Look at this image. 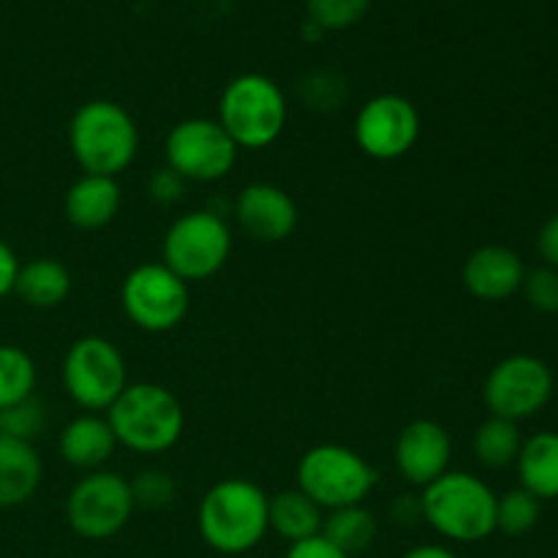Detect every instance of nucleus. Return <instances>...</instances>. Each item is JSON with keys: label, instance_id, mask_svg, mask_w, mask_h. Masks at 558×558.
<instances>
[{"label": "nucleus", "instance_id": "nucleus-1", "mask_svg": "<svg viewBox=\"0 0 558 558\" xmlns=\"http://www.w3.org/2000/svg\"><path fill=\"white\" fill-rule=\"evenodd\" d=\"M267 501L270 496L251 480H221L199 501L196 526L202 539L223 556L248 554L270 532Z\"/></svg>", "mask_w": 558, "mask_h": 558}, {"label": "nucleus", "instance_id": "nucleus-2", "mask_svg": "<svg viewBox=\"0 0 558 558\" xmlns=\"http://www.w3.org/2000/svg\"><path fill=\"white\" fill-rule=\"evenodd\" d=\"M69 147L85 174L118 178L140 153V129L118 101L93 98L71 114Z\"/></svg>", "mask_w": 558, "mask_h": 558}, {"label": "nucleus", "instance_id": "nucleus-3", "mask_svg": "<svg viewBox=\"0 0 558 558\" xmlns=\"http://www.w3.org/2000/svg\"><path fill=\"white\" fill-rule=\"evenodd\" d=\"M107 423L118 447L140 456L172 450L185 430V412L178 396L156 381H136L107 409Z\"/></svg>", "mask_w": 558, "mask_h": 558}, {"label": "nucleus", "instance_id": "nucleus-4", "mask_svg": "<svg viewBox=\"0 0 558 558\" xmlns=\"http://www.w3.org/2000/svg\"><path fill=\"white\" fill-rule=\"evenodd\" d=\"M423 521L450 543H483L496 532V494L469 472H447L423 488Z\"/></svg>", "mask_w": 558, "mask_h": 558}, {"label": "nucleus", "instance_id": "nucleus-5", "mask_svg": "<svg viewBox=\"0 0 558 558\" xmlns=\"http://www.w3.org/2000/svg\"><path fill=\"white\" fill-rule=\"evenodd\" d=\"M216 120L238 150H265L287 129L289 104L270 76L240 74L223 87Z\"/></svg>", "mask_w": 558, "mask_h": 558}, {"label": "nucleus", "instance_id": "nucleus-6", "mask_svg": "<svg viewBox=\"0 0 558 558\" xmlns=\"http://www.w3.org/2000/svg\"><path fill=\"white\" fill-rule=\"evenodd\" d=\"M376 483V469L352 447L316 445L298 463V488L325 512L365 505Z\"/></svg>", "mask_w": 558, "mask_h": 558}, {"label": "nucleus", "instance_id": "nucleus-7", "mask_svg": "<svg viewBox=\"0 0 558 558\" xmlns=\"http://www.w3.org/2000/svg\"><path fill=\"white\" fill-rule=\"evenodd\" d=\"M232 229L216 210H191L167 229L161 262L185 283L207 281L232 256Z\"/></svg>", "mask_w": 558, "mask_h": 558}, {"label": "nucleus", "instance_id": "nucleus-8", "mask_svg": "<svg viewBox=\"0 0 558 558\" xmlns=\"http://www.w3.org/2000/svg\"><path fill=\"white\" fill-rule=\"evenodd\" d=\"M63 387L85 412H107L129 387L125 357L109 338L82 336L63 357Z\"/></svg>", "mask_w": 558, "mask_h": 558}, {"label": "nucleus", "instance_id": "nucleus-9", "mask_svg": "<svg viewBox=\"0 0 558 558\" xmlns=\"http://www.w3.org/2000/svg\"><path fill=\"white\" fill-rule=\"evenodd\" d=\"M120 305L131 325H136L140 330L153 332V336L169 332L183 325V319L189 316L191 283L174 276L163 262H147V265L134 267L123 278Z\"/></svg>", "mask_w": 558, "mask_h": 558}, {"label": "nucleus", "instance_id": "nucleus-10", "mask_svg": "<svg viewBox=\"0 0 558 558\" xmlns=\"http://www.w3.org/2000/svg\"><path fill=\"white\" fill-rule=\"evenodd\" d=\"M134 510L129 480L107 469L87 472L76 480L65 499V521L71 532L90 543H101L123 532Z\"/></svg>", "mask_w": 558, "mask_h": 558}, {"label": "nucleus", "instance_id": "nucleus-11", "mask_svg": "<svg viewBox=\"0 0 558 558\" xmlns=\"http://www.w3.org/2000/svg\"><path fill=\"white\" fill-rule=\"evenodd\" d=\"M238 145L229 140L221 123L213 118L180 120L167 136V167L185 183H216L238 163Z\"/></svg>", "mask_w": 558, "mask_h": 558}, {"label": "nucleus", "instance_id": "nucleus-12", "mask_svg": "<svg viewBox=\"0 0 558 558\" xmlns=\"http://www.w3.org/2000/svg\"><path fill=\"white\" fill-rule=\"evenodd\" d=\"M554 396V374L532 354H512L490 368L483 387V401L494 417L521 420L534 417Z\"/></svg>", "mask_w": 558, "mask_h": 558}, {"label": "nucleus", "instance_id": "nucleus-13", "mask_svg": "<svg viewBox=\"0 0 558 558\" xmlns=\"http://www.w3.org/2000/svg\"><path fill=\"white\" fill-rule=\"evenodd\" d=\"M417 107L398 93H379L360 107L354 118V142L374 161H398L409 156L420 140Z\"/></svg>", "mask_w": 558, "mask_h": 558}, {"label": "nucleus", "instance_id": "nucleus-14", "mask_svg": "<svg viewBox=\"0 0 558 558\" xmlns=\"http://www.w3.org/2000/svg\"><path fill=\"white\" fill-rule=\"evenodd\" d=\"M452 441L436 420H414L396 439V469L403 483L428 488L430 483L450 472Z\"/></svg>", "mask_w": 558, "mask_h": 558}, {"label": "nucleus", "instance_id": "nucleus-15", "mask_svg": "<svg viewBox=\"0 0 558 558\" xmlns=\"http://www.w3.org/2000/svg\"><path fill=\"white\" fill-rule=\"evenodd\" d=\"M234 218L256 243H283L298 229L300 213L281 185L251 183L238 194Z\"/></svg>", "mask_w": 558, "mask_h": 558}, {"label": "nucleus", "instance_id": "nucleus-16", "mask_svg": "<svg viewBox=\"0 0 558 558\" xmlns=\"http://www.w3.org/2000/svg\"><path fill=\"white\" fill-rule=\"evenodd\" d=\"M526 267L507 245H483L463 262V287L483 303H501L521 292Z\"/></svg>", "mask_w": 558, "mask_h": 558}, {"label": "nucleus", "instance_id": "nucleus-17", "mask_svg": "<svg viewBox=\"0 0 558 558\" xmlns=\"http://www.w3.org/2000/svg\"><path fill=\"white\" fill-rule=\"evenodd\" d=\"M120 205H123V191L118 178L82 174L65 191L63 213L71 227L80 232H98L118 218Z\"/></svg>", "mask_w": 558, "mask_h": 558}, {"label": "nucleus", "instance_id": "nucleus-18", "mask_svg": "<svg viewBox=\"0 0 558 558\" xmlns=\"http://www.w3.org/2000/svg\"><path fill=\"white\" fill-rule=\"evenodd\" d=\"M60 458L80 472H98L118 450L112 428L101 414H80L71 420L58 439Z\"/></svg>", "mask_w": 558, "mask_h": 558}, {"label": "nucleus", "instance_id": "nucleus-19", "mask_svg": "<svg viewBox=\"0 0 558 558\" xmlns=\"http://www.w3.org/2000/svg\"><path fill=\"white\" fill-rule=\"evenodd\" d=\"M44 463L31 441L0 434V510L22 507L36 496Z\"/></svg>", "mask_w": 558, "mask_h": 558}, {"label": "nucleus", "instance_id": "nucleus-20", "mask_svg": "<svg viewBox=\"0 0 558 558\" xmlns=\"http://www.w3.org/2000/svg\"><path fill=\"white\" fill-rule=\"evenodd\" d=\"M14 294L31 308H58L71 294L69 267L52 256H38V259L25 262L20 267V276H16Z\"/></svg>", "mask_w": 558, "mask_h": 558}, {"label": "nucleus", "instance_id": "nucleus-21", "mask_svg": "<svg viewBox=\"0 0 558 558\" xmlns=\"http://www.w3.org/2000/svg\"><path fill=\"white\" fill-rule=\"evenodd\" d=\"M267 521H270V532H276L278 537L292 545L322 534L325 510L314 499H308L300 488H289L270 496V501H267Z\"/></svg>", "mask_w": 558, "mask_h": 558}, {"label": "nucleus", "instance_id": "nucleus-22", "mask_svg": "<svg viewBox=\"0 0 558 558\" xmlns=\"http://www.w3.org/2000/svg\"><path fill=\"white\" fill-rule=\"evenodd\" d=\"M521 488L543 499H558V434L543 430L523 441L518 456Z\"/></svg>", "mask_w": 558, "mask_h": 558}, {"label": "nucleus", "instance_id": "nucleus-23", "mask_svg": "<svg viewBox=\"0 0 558 558\" xmlns=\"http://www.w3.org/2000/svg\"><path fill=\"white\" fill-rule=\"evenodd\" d=\"M376 532H379V523H376V515L365 505L330 510L325 515V523H322V537L330 539L349 558L368 550L374 545Z\"/></svg>", "mask_w": 558, "mask_h": 558}, {"label": "nucleus", "instance_id": "nucleus-24", "mask_svg": "<svg viewBox=\"0 0 558 558\" xmlns=\"http://www.w3.org/2000/svg\"><path fill=\"white\" fill-rule=\"evenodd\" d=\"M523 436L518 423L490 414L474 434V456L485 469H507L518 461Z\"/></svg>", "mask_w": 558, "mask_h": 558}, {"label": "nucleus", "instance_id": "nucleus-25", "mask_svg": "<svg viewBox=\"0 0 558 558\" xmlns=\"http://www.w3.org/2000/svg\"><path fill=\"white\" fill-rule=\"evenodd\" d=\"M36 379V363L31 354L14 343H0V412L33 398Z\"/></svg>", "mask_w": 558, "mask_h": 558}, {"label": "nucleus", "instance_id": "nucleus-26", "mask_svg": "<svg viewBox=\"0 0 558 558\" xmlns=\"http://www.w3.org/2000/svg\"><path fill=\"white\" fill-rule=\"evenodd\" d=\"M539 499L529 490L515 488L496 496V532L507 537H523L539 523Z\"/></svg>", "mask_w": 558, "mask_h": 558}, {"label": "nucleus", "instance_id": "nucleus-27", "mask_svg": "<svg viewBox=\"0 0 558 558\" xmlns=\"http://www.w3.org/2000/svg\"><path fill=\"white\" fill-rule=\"evenodd\" d=\"M129 485L134 507L150 512L167 510L174 501V494H178V485H174L172 474L163 472V469H145L134 480H129Z\"/></svg>", "mask_w": 558, "mask_h": 558}, {"label": "nucleus", "instance_id": "nucleus-28", "mask_svg": "<svg viewBox=\"0 0 558 558\" xmlns=\"http://www.w3.org/2000/svg\"><path fill=\"white\" fill-rule=\"evenodd\" d=\"M311 25L319 31H347L371 9V0H305Z\"/></svg>", "mask_w": 558, "mask_h": 558}, {"label": "nucleus", "instance_id": "nucleus-29", "mask_svg": "<svg viewBox=\"0 0 558 558\" xmlns=\"http://www.w3.org/2000/svg\"><path fill=\"white\" fill-rule=\"evenodd\" d=\"M44 425H47V412H44V403L36 401V396L0 412V434L11 436V439H22L33 445V439L41 434Z\"/></svg>", "mask_w": 558, "mask_h": 558}, {"label": "nucleus", "instance_id": "nucleus-30", "mask_svg": "<svg viewBox=\"0 0 558 558\" xmlns=\"http://www.w3.org/2000/svg\"><path fill=\"white\" fill-rule=\"evenodd\" d=\"M521 289L534 311L558 314V270L554 267H537V270L526 272Z\"/></svg>", "mask_w": 558, "mask_h": 558}, {"label": "nucleus", "instance_id": "nucleus-31", "mask_svg": "<svg viewBox=\"0 0 558 558\" xmlns=\"http://www.w3.org/2000/svg\"><path fill=\"white\" fill-rule=\"evenodd\" d=\"M183 191H185V180L180 178L178 172H172L169 167L156 169L147 180V194H150L153 202L158 205H178L183 199Z\"/></svg>", "mask_w": 558, "mask_h": 558}, {"label": "nucleus", "instance_id": "nucleus-32", "mask_svg": "<svg viewBox=\"0 0 558 558\" xmlns=\"http://www.w3.org/2000/svg\"><path fill=\"white\" fill-rule=\"evenodd\" d=\"M287 558H349V556L343 554V550H338L330 539L316 534V537L303 539V543L289 545Z\"/></svg>", "mask_w": 558, "mask_h": 558}, {"label": "nucleus", "instance_id": "nucleus-33", "mask_svg": "<svg viewBox=\"0 0 558 558\" xmlns=\"http://www.w3.org/2000/svg\"><path fill=\"white\" fill-rule=\"evenodd\" d=\"M20 267H22V262H20V256H16V251L11 248L5 240H0V300L9 298V294L14 292Z\"/></svg>", "mask_w": 558, "mask_h": 558}, {"label": "nucleus", "instance_id": "nucleus-34", "mask_svg": "<svg viewBox=\"0 0 558 558\" xmlns=\"http://www.w3.org/2000/svg\"><path fill=\"white\" fill-rule=\"evenodd\" d=\"M537 251L545 259V267H554V270H558V213L556 216H550L548 221L543 223V229H539Z\"/></svg>", "mask_w": 558, "mask_h": 558}, {"label": "nucleus", "instance_id": "nucleus-35", "mask_svg": "<svg viewBox=\"0 0 558 558\" xmlns=\"http://www.w3.org/2000/svg\"><path fill=\"white\" fill-rule=\"evenodd\" d=\"M392 518L401 526H412V523L423 521V501H420V496H398L396 505H392Z\"/></svg>", "mask_w": 558, "mask_h": 558}, {"label": "nucleus", "instance_id": "nucleus-36", "mask_svg": "<svg viewBox=\"0 0 558 558\" xmlns=\"http://www.w3.org/2000/svg\"><path fill=\"white\" fill-rule=\"evenodd\" d=\"M403 558H461L456 550L445 548V545H417L409 554H403Z\"/></svg>", "mask_w": 558, "mask_h": 558}]
</instances>
